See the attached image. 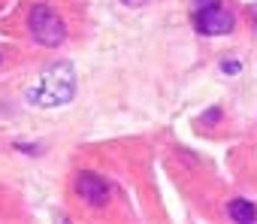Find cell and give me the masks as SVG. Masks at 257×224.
<instances>
[{
  "label": "cell",
  "mask_w": 257,
  "mask_h": 224,
  "mask_svg": "<svg viewBox=\"0 0 257 224\" xmlns=\"http://www.w3.org/2000/svg\"><path fill=\"white\" fill-rule=\"evenodd\" d=\"M76 97V70L70 61H55L43 70L37 85L28 91V100L40 109H55L64 106Z\"/></svg>",
  "instance_id": "1"
},
{
  "label": "cell",
  "mask_w": 257,
  "mask_h": 224,
  "mask_svg": "<svg viewBox=\"0 0 257 224\" xmlns=\"http://www.w3.org/2000/svg\"><path fill=\"white\" fill-rule=\"evenodd\" d=\"M28 31L34 37V43L46 46V49H58L67 40V25L64 19L49 7V4H37L28 16Z\"/></svg>",
  "instance_id": "2"
},
{
  "label": "cell",
  "mask_w": 257,
  "mask_h": 224,
  "mask_svg": "<svg viewBox=\"0 0 257 224\" xmlns=\"http://www.w3.org/2000/svg\"><path fill=\"white\" fill-rule=\"evenodd\" d=\"M194 25H197V31L206 34V37H224V34H230V31L236 28V19H233V13H227V10H221V7L215 4V7L197 10V13H194Z\"/></svg>",
  "instance_id": "3"
},
{
  "label": "cell",
  "mask_w": 257,
  "mask_h": 224,
  "mask_svg": "<svg viewBox=\"0 0 257 224\" xmlns=\"http://www.w3.org/2000/svg\"><path fill=\"white\" fill-rule=\"evenodd\" d=\"M76 194L88 203V206H106L109 197H112V188L103 176L91 173V170H82L76 176Z\"/></svg>",
  "instance_id": "4"
},
{
  "label": "cell",
  "mask_w": 257,
  "mask_h": 224,
  "mask_svg": "<svg viewBox=\"0 0 257 224\" xmlns=\"http://www.w3.org/2000/svg\"><path fill=\"white\" fill-rule=\"evenodd\" d=\"M227 215H230L233 221H239V224H254V221H257V209H254V203H251V200H242V197L230 200Z\"/></svg>",
  "instance_id": "5"
},
{
  "label": "cell",
  "mask_w": 257,
  "mask_h": 224,
  "mask_svg": "<svg viewBox=\"0 0 257 224\" xmlns=\"http://www.w3.org/2000/svg\"><path fill=\"white\" fill-rule=\"evenodd\" d=\"M221 70L233 76V73H239V70H242V64H239V61H224V64H221Z\"/></svg>",
  "instance_id": "6"
},
{
  "label": "cell",
  "mask_w": 257,
  "mask_h": 224,
  "mask_svg": "<svg viewBox=\"0 0 257 224\" xmlns=\"http://www.w3.org/2000/svg\"><path fill=\"white\" fill-rule=\"evenodd\" d=\"M121 4H124V7H146L149 0H121Z\"/></svg>",
  "instance_id": "7"
},
{
  "label": "cell",
  "mask_w": 257,
  "mask_h": 224,
  "mask_svg": "<svg viewBox=\"0 0 257 224\" xmlns=\"http://www.w3.org/2000/svg\"><path fill=\"white\" fill-rule=\"evenodd\" d=\"M194 4H197V10H203V7H215L218 0H194Z\"/></svg>",
  "instance_id": "8"
}]
</instances>
